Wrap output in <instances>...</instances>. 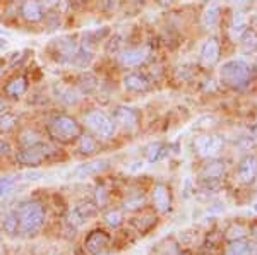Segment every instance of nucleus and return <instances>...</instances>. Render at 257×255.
Masks as SVG:
<instances>
[{
	"mask_svg": "<svg viewBox=\"0 0 257 255\" xmlns=\"http://www.w3.org/2000/svg\"><path fill=\"white\" fill-rule=\"evenodd\" d=\"M48 134L59 142H72L81 137L82 125L67 113L53 115L48 122Z\"/></svg>",
	"mask_w": 257,
	"mask_h": 255,
	"instance_id": "f03ea898",
	"label": "nucleus"
},
{
	"mask_svg": "<svg viewBox=\"0 0 257 255\" xmlns=\"http://www.w3.org/2000/svg\"><path fill=\"white\" fill-rule=\"evenodd\" d=\"M226 255H257V246L248 241L237 240L226 248Z\"/></svg>",
	"mask_w": 257,
	"mask_h": 255,
	"instance_id": "5701e85b",
	"label": "nucleus"
},
{
	"mask_svg": "<svg viewBox=\"0 0 257 255\" xmlns=\"http://www.w3.org/2000/svg\"><path fill=\"white\" fill-rule=\"evenodd\" d=\"M242 236H245V228H242L240 224H233L230 229L226 231V238L228 240H240Z\"/></svg>",
	"mask_w": 257,
	"mask_h": 255,
	"instance_id": "473e14b6",
	"label": "nucleus"
},
{
	"mask_svg": "<svg viewBox=\"0 0 257 255\" xmlns=\"http://www.w3.org/2000/svg\"><path fill=\"white\" fill-rule=\"evenodd\" d=\"M120 4V0H103V6H105L106 11H115L117 9V6Z\"/></svg>",
	"mask_w": 257,
	"mask_h": 255,
	"instance_id": "58836bf2",
	"label": "nucleus"
},
{
	"mask_svg": "<svg viewBox=\"0 0 257 255\" xmlns=\"http://www.w3.org/2000/svg\"><path fill=\"white\" fill-rule=\"evenodd\" d=\"M16 188L14 176H0V199L9 197Z\"/></svg>",
	"mask_w": 257,
	"mask_h": 255,
	"instance_id": "c85d7f7f",
	"label": "nucleus"
},
{
	"mask_svg": "<svg viewBox=\"0 0 257 255\" xmlns=\"http://www.w3.org/2000/svg\"><path fill=\"white\" fill-rule=\"evenodd\" d=\"M151 197H153V205H155L158 212H167L170 205H172V197H170V192L165 185H156L153 188Z\"/></svg>",
	"mask_w": 257,
	"mask_h": 255,
	"instance_id": "2eb2a0df",
	"label": "nucleus"
},
{
	"mask_svg": "<svg viewBox=\"0 0 257 255\" xmlns=\"http://www.w3.org/2000/svg\"><path fill=\"white\" fill-rule=\"evenodd\" d=\"M108 168V161L106 159H96V161H89V163H84L81 166H77L74 170V175L77 178H89V176H94V175H99L101 171H105Z\"/></svg>",
	"mask_w": 257,
	"mask_h": 255,
	"instance_id": "4468645a",
	"label": "nucleus"
},
{
	"mask_svg": "<svg viewBox=\"0 0 257 255\" xmlns=\"http://www.w3.org/2000/svg\"><path fill=\"white\" fill-rule=\"evenodd\" d=\"M28 89V81L24 76H16L4 86V93L11 98H19L21 94H24Z\"/></svg>",
	"mask_w": 257,
	"mask_h": 255,
	"instance_id": "412c9836",
	"label": "nucleus"
},
{
	"mask_svg": "<svg viewBox=\"0 0 257 255\" xmlns=\"http://www.w3.org/2000/svg\"><path fill=\"white\" fill-rule=\"evenodd\" d=\"M161 149H163V146H161L160 142L151 144V146L148 147V151H146V154H148V159H149V161H156V159H160V156H161Z\"/></svg>",
	"mask_w": 257,
	"mask_h": 255,
	"instance_id": "72a5a7b5",
	"label": "nucleus"
},
{
	"mask_svg": "<svg viewBox=\"0 0 257 255\" xmlns=\"http://www.w3.org/2000/svg\"><path fill=\"white\" fill-rule=\"evenodd\" d=\"M77 88H79V91H81L82 94L93 93L94 89L98 88V79H96V76H93L91 72L82 74V76L79 77V82H77Z\"/></svg>",
	"mask_w": 257,
	"mask_h": 255,
	"instance_id": "b1692460",
	"label": "nucleus"
},
{
	"mask_svg": "<svg viewBox=\"0 0 257 255\" xmlns=\"http://www.w3.org/2000/svg\"><path fill=\"white\" fill-rule=\"evenodd\" d=\"M219 41L216 38H209L204 41V45H202L201 48V55H199V59H201V64L206 65V67H213V65L218 64L219 60Z\"/></svg>",
	"mask_w": 257,
	"mask_h": 255,
	"instance_id": "9b49d317",
	"label": "nucleus"
},
{
	"mask_svg": "<svg viewBox=\"0 0 257 255\" xmlns=\"http://www.w3.org/2000/svg\"><path fill=\"white\" fill-rule=\"evenodd\" d=\"M257 176V158L255 156H248V158L243 159L238 166V178L240 182L248 183L252 182Z\"/></svg>",
	"mask_w": 257,
	"mask_h": 255,
	"instance_id": "a211bd4d",
	"label": "nucleus"
},
{
	"mask_svg": "<svg viewBox=\"0 0 257 255\" xmlns=\"http://www.w3.org/2000/svg\"><path fill=\"white\" fill-rule=\"evenodd\" d=\"M18 125V117L14 113L2 112L0 113V132L7 134L11 130H14V127Z\"/></svg>",
	"mask_w": 257,
	"mask_h": 255,
	"instance_id": "bb28decb",
	"label": "nucleus"
},
{
	"mask_svg": "<svg viewBox=\"0 0 257 255\" xmlns=\"http://www.w3.org/2000/svg\"><path fill=\"white\" fill-rule=\"evenodd\" d=\"M70 4H72L74 7H82L84 4H88V0H70Z\"/></svg>",
	"mask_w": 257,
	"mask_h": 255,
	"instance_id": "79ce46f5",
	"label": "nucleus"
},
{
	"mask_svg": "<svg viewBox=\"0 0 257 255\" xmlns=\"http://www.w3.org/2000/svg\"><path fill=\"white\" fill-rule=\"evenodd\" d=\"M243 36H245V38H243V50L255 52L257 50V33L254 30H247Z\"/></svg>",
	"mask_w": 257,
	"mask_h": 255,
	"instance_id": "c756f323",
	"label": "nucleus"
},
{
	"mask_svg": "<svg viewBox=\"0 0 257 255\" xmlns=\"http://www.w3.org/2000/svg\"><path fill=\"white\" fill-rule=\"evenodd\" d=\"M105 221H106V224H108V226L117 228V226L122 224L123 216H122V212H120V211H111V212H108V214L105 216Z\"/></svg>",
	"mask_w": 257,
	"mask_h": 255,
	"instance_id": "2f4dec72",
	"label": "nucleus"
},
{
	"mask_svg": "<svg viewBox=\"0 0 257 255\" xmlns=\"http://www.w3.org/2000/svg\"><path fill=\"white\" fill-rule=\"evenodd\" d=\"M108 235L103 231H93L91 235L88 236V240H86V250L91 253V255H98L99 252H101L103 248H105L106 245H108Z\"/></svg>",
	"mask_w": 257,
	"mask_h": 255,
	"instance_id": "f3484780",
	"label": "nucleus"
},
{
	"mask_svg": "<svg viewBox=\"0 0 257 255\" xmlns=\"http://www.w3.org/2000/svg\"><path fill=\"white\" fill-rule=\"evenodd\" d=\"M228 2L237 7H243V6H247V4H250V0H228Z\"/></svg>",
	"mask_w": 257,
	"mask_h": 255,
	"instance_id": "ea45409f",
	"label": "nucleus"
},
{
	"mask_svg": "<svg viewBox=\"0 0 257 255\" xmlns=\"http://www.w3.org/2000/svg\"><path fill=\"white\" fill-rule=\"evenodd\" d=\"M161 6H170V4H173V0H158Z\"/></svg>",
	"mask_w": 257,
	"mask_h": 255,
	"instance_id": "c03bdc74",
	"label": "nucleus"
},
{
	"mask_svg": "<svg viewBox=\"0 0 257 255\" xmlns=\"http://www.w3.org/2000/svg\"><path fill=\"white\" fill-rule=\"evenodd\" d=\"M11 144L7 141H4V139H0V158L2 156H9L11 154Z\"/></svg>",
	"mask_w": 257,
	"mask_h": 255,
	"instance_id": "4c0bfd02",
	"label": "nucleus"
},
{
	"mask_svg": "<svg viewBox=\"0 0 257 255\" xmlns=\"http://www.w3.org/2000/svg\"><path fill=\"white\" fill-rule=\"evenodd\" d=\"M123 88L128 93H146L149 89V81L144 74L141 72H128L123 76Z\"/></svg>",
	"mask_w": 257,
	"mask_h": 255,
	"instance_id": "f8f14e48",
	"label": "nucleus"
},
{
	"mask_svg": "<svg viewBox=\"0 0 257 255\" xmlns=\"http://www.w3.org/2000/svg\"><path fill=\"white\" fill-rule=\"evenodd\" d=\"M219 14H221V6H219L218 0H211V2L206 6L204 12H202V24L208 30H213L219 21Z\"/></svg>",
	"mask_w": 257,
	"mask_h": 255,
	"instance_id": "6ab92c4d",
	"label": "nucleus"
},
{
	"mask_svg": "<svg viewBox=\"0 0 257 255\" xmlns=\"http://www.w3.org/2000/svg\"><path fill=\"white\" fill-rule=\"evenodd\" d=\"M219 77L230 88L242 89L252 79V67L243 60H228L219 69Z\"/></svg>",
	"mask_w": 257,
	"mask_h": 255,
	"instance_id": "7ed1b4c3",
	"label": "nucleus"
},
{
	"mask_svg": "<svg viewBox=\"0 0 257 255\" xmlns=\"http://www.w3.org/2000/svg\"><path fill=\"white\" fill-rule=\"evenodd\" d=\"M18 228L24 235H36L45 221V209L38 202H24L16 209Z\"/></svg>",
	"mask_w": 257,
	"mask_h": 255,
	"instance_id": "f257e3e1",
	"label": "nucleus"
},
{
	"mask_svg": "<svg viewBox=\"0 0 257 255\" xmlns=\"http://www.w3.org/2000/svg\"><path fill=\"white\" fill-rule=\"evenodd\" d=\"M41 142V135L33 129H26L19 134V144L23 147H31Z\"/></svg>",
	"mask_w": 257,
	"mask_h": 255,
	"instance_id": "a878e982",
	"label": "nucleus"
},
{
	"mask_svg": "<svg viewBox=\"0 0 257 255\" xmlns=\"http://www.w3.org/2000/svg\"><path fill=\"white\" fill-rule=\"evenodd\" d=\"M2 226H4V229L9 233V235H14V233L18 231V217H16L14 211L9 212V214L6 216V219H4Z\"/></svg>",
	"mask_w": 257,
	"mask_h": 255,
	"instance_id": "7c9ffc66",
	"label": "nucleus"
},
{
	"mask_svg": "<svg viewBox=\"0 0 257 255\" xmlns=\"http://www.w3.org/2000/svg\"><path fill=\"white\" fill-rule=\"evenodd\" d=\"M79 151L81 154H94L98 151V141L93 137V135H88V134H81L79 137Z\"/></svg>",
	"mask_w": 257,
	"mask_h": 255,
	"instance_id": "393cba45",
	"label": "nucleus"
},
{
	"mask_svg": "<svg viewBox=\"0 0 257 255\" xmlns=\"http://www.w3.org/2000/svg\"><path fill=\"white\" fill-rule=\"evenodd\" d=\"M250 231H252V235H254V236L257 238V223H254V224H252Z\"/></svg>",
	"mask_w": 257,
	"mask_h": 255,
	"instance_id": "37998d69",
	"label": "nucleus"
},
{
	"mask_svg": "<svg viewBox=\"0 0 257 255\" xmlns=\"http://www.w3.org/2000/svg\"><path fill=\"white\" fill-rule=\"evenodd\" d=\"M53 91H55L57 100H59L60 103H64V105H67V106L77 105L81 100L79 91L74 89V88H69V86H55Z\"/></svg>",
	"mask_w": 257,
	"mask_h": 255,
	"instance_id": "aec40b11",
	"label": "nucleus"
},
{
	"mask_svg": "<svg viewBox=\"0 0 257 255\" xmlns=\"http://www.w3.org/2000/svg\"><path fill=\"white\" fill-rule=\"evenodd\" d=\"M113 122L115 125L122 127L125 130H134L139 125V112L131 106H117L113 110Z\"/></svg>",
	"mask_w": 257,
	"mask_h": 255,
	"instance_id": "6e6552de",
	"label": "nucleus"
},
{
	"mask_svg": "<svg viewBox=\"0 0 257 255\" xmlns=\"http://www.w3.org/2000/svg\"><path fill=\"white\" fill-rule=\"evenodd\" d=\"M134 2H144V0H134Z\"/></svg>",
	"mask_w": 257,
	"mask_h": 255,
	"instance_id": "de8ad7c7",
	"label": "nucleus"
},
{
	"mask_svg": "<svg viewBox=\"0 0 257 255\" xmlns=\"http://www.w3.org/2000/svg\"><path fill=\"white\" fill-rule=\"evenodd\" d=\"M7 47H9V41H7V38H4V36H0V52L7 50Z\"/></svg>",
	"mask_w": 257,
	"mask_h": 255,
	"instance_id": "a19ab883",
	"label": "nucleus"
},
{
	"mask_svg": "<svg viewBox=\"0 0 257 255\" xmlns=\"http://www.w3.org/2000/svg\"><path fill=\"white\" fill-rule=\"evenodd\" d=\"M149 55L148 48L144 47H131V48H123L118 53V60L123 67H138V65L144 64Z\"/></svg>",
	"mask_w": 257,
	"mask_h": 255,
	"instance_id": "1a4fd4ad",
	"label": "nucleus"
},
{
	"mask_svg": "<svg viewBox=\"0 0 257 255\" xmlns=\"http://www.w3.org/2000/svg\"><path fill=\"white\" fill-rule=\"evenodd\" d=\"M94 216H96V207H94L93 204H89V202L79 204L70 211L69 223L72 226H76V228H79V226L86 224L88 221L93 219Z\"/></svg>",
	"mask_w": 257,
	"mask_h": 255,
	"instance_id": "9d476101",
	"label": "nucleus"
},
{
	"mask_svg": "<svg viewBox=\"0 0 257 255\" xmlns=\"http://www.w3.org/2000/svg\"><path fill=\"white\" fill-rule=\"evenodd\" d=\"M196 149L202 158H216L223 149V139L218 135H201L196 139Z\"/></svg>",
	"mask_w": 257,
	"mask_h": 255,
	"instance_id": "0eeeda50",
	"label": "nucleus"
},
{
	"mask_svg": "<svg viewBox=\"0 0 257 255\" xmlns=\"http://www.w3.org/2000/svg\"><path fill=\"white\" fill-rule=\"evenodd\" d=\"M4 110H6V103H4L2 100H0V113H2Z\"/></svg>",
	"mask_w": 257,
	"mask_h": 255,
	"instance_id": "a18cd8bd",
	"label": "nucleus"
},
{
	"mask_svg": "<svg viewBox=\"0 0 257 255\" xmlns=\"http://www.w3.org/2000/svg\"><path fill=\"white\" fill-rule=\"evenodd\" d=\"M21 16L26 19L28 23H38L43 19V7H41L40 0H24L21 4Z\"/></svg>",
	"mask_w": 257,
	"mask_h": 255,
	"instance_id": "ddd939ff",
	"label": "nucleus"
},
{
	"mask_svg": "<svg viewBox=\"0 0 257 255\" xmlns=\"http://www.w3.org/2000/svg\"><path fill=\"white\" fill-rule=\"evenodd\" d=\"M93 59H94V52H91L88 48H84L79 45V48H77V52L74 53V57L70 59L69 64L76 69H88L91 65V62H93Z\"/></svg>",
	"mask_w": 257,
	"mask_h": 255,
	"instance_id": "4be33fe9",
	"label": "nucleus"
},
{
	"mask_svg": "<svg viewBox=\"0 0 257 255\" xmlns=\"http://www.w3.org/2000/svg\"><path fill=\"white\" fill-rule=\"evenodd\" d=\"M223 173H225V164L223 163H209V164H206L204 170H202V176L209 180H216Z\"/></svg>",
	"mask_w": 257,
	"mask_h": 255,
	"instance_id": "cd10ccee",
	"label": "nucleus"
},
{
	"mask_svg": "<svg viewBox=\"0 0 257 255\" xmlns=\"http://www.w3.org/2000/svg\"><path fill=\"white\" fill-rule=\"evenodd\" d=\"M52 18L53 19H50L48 16H45V23H48L50 30H55V28H59V24H60V18H59L57 12H52Z\"/></svg>",
	"mask_w": 257,
	"mask_h": 255,
	"instance_id": "c9c22d12",
	"label": "nucleus"
},
{
	"mask_svg": "<svg viewBox=\"0 0 257 255\" xmlns=\"http://www.w3.org/2000/svg\"><path fill=\"white\" fill-rule=\"evenodd\" d=\"M248 30V18L245 12L242 11H237L231 18V23H230V35L233 40H240L245 31Z\"/></svg>",
	"mask_w": 257,
	"mask_h": 255,
	"instance_id": "dca6fc26",
	"label": "nucleus"
},
{
	"mask_svg": "<svg viewBox=\"0 0 257 255\" xmlns=\"http://www.w3.org/2000/svg\"><path fill=\"white\" fill-rule=\"evenodd\" d=\"M118 45H120V36H113L106 41V52L108 53H120L118 50Z\"/></svg>",
	"mask_w": 257,
	"mask_h": 255,
	"instance_id": "f704fd0d",
	"label": "nucleus"
},
{
	"mask_svg": "<svg viewBox=\"0 0 257 255\" xmlns=\"http://www.w3.org/2000/svg\"><path fill=\"white\" fill-rule=\"evenodd\" d=\"M255 209H257V207H255Z\"/></svg>",
	"mask_w": 257,
	"mask_h": 255,
	"instance_id": "09e8293b",
	"label": "nucleus"
},
{
	"mask_svg": "<svg viewBox=\"0 0 257 255\" xmlns=\"http://www.w3.org/2000/svg\"><path fill=\"white\" fill-rule=\"evenodd\" d=\"M82 122L99 139H111L115 135V130H117L113 118H110L101 110H89V112H86L84 117H82Z\"/></svg>",
	"mask_w": 257,
	"mask_h": 255,
	"instance_id": "20e7f679",
	"label": "nucleus"
},
{
	"mask_svg": "<svg viewBox=\"0 0 257 255\" xmlns=\"http://www.w3.org/2000/svg\"><path fill=\"white\" fill-rule=\"evenodd\" d=\"M4 72V65H2V62H0V74Z\"/></svg>",
	"mask_w": 257,
	"mask_h": 255,
	"instance_id": "49530a36",
	"label": "nucleus"
},
{
	"mask_svg": "<svg viewBox=\"0 0 257 255\" xmlns=\"http://www.w3.org/2000/svg\"><path fill=\"white\" fill-rule=\"evenodd\" d=\"M52 154H53V147L41 141L40 144H36V146L23 147L21 151H18V153H16V161L19 164H23V166L35 168Z\"/></svg>",
	"mask_w": 257,
	"mask_h": 255,
	"instance_id": "39448f33",
	"label": "nucleus"
},
{
	"mask_svg": "<svg viewBox=\"0 0 257 255\" xmlns=\"http://www.w3.org/2000/svg\"><path fill=\"white\" fill-rule=\"evenodd\" d=\"M77 48H79V41L74 36H60L50 43V53L60 64H69Z\"/></svg>",
	"mask_w": 257,
	"mask_h": 255,
	"instance_id": "423d86ee",
	"label": "nucleus"
},
{
	"mask_svg": "<svg viewBox=\"0 0 257 255\" xmlns=\"http://www.w3.org/2000/svg\"><path fill=\"white\" fill-rule=\"evenodd\" d=\"M40 4H41V7H43V9L53 11L60 4V0H40Z\"/></svg>",
	"mask_w": 257,
	"mask_h": 255,
	"instance_id": "e433bc0d",
	"label": "nucleus"
}]
</instances>
